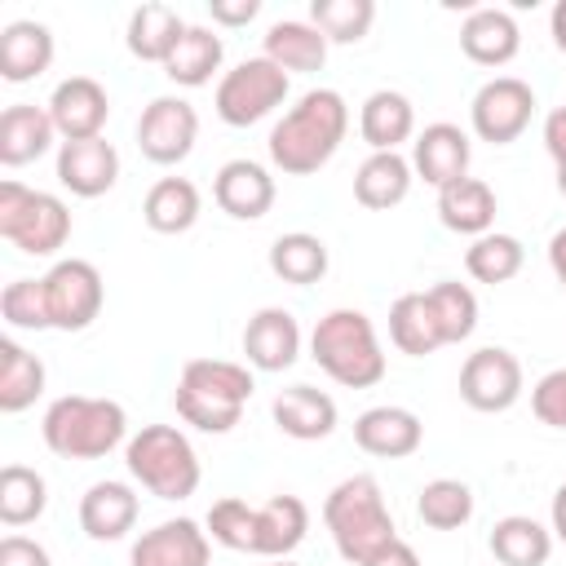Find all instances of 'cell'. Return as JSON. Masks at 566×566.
Segmentation results:
<instances>
[{
	"mask_svg": "<svg viewBox=\"0 0 566 566\" xmlns=\"http://www.w3.org/2000/svg\"><path fill=\"white\" fill-rule=\"evenodd\" d=\"M469 159H473V146H469V133L455 128V124H429L416 146H411V172L420 181H429L433 190L469 177Z\"/></svg>",
	"mask_w": 566,
	"mask_h": 566,
	"instance_id": "cell-14",
	"label": "cell"
},
{
	"mask_svg": "<svg viewBox=\"0 0 566 566\" xmlns=\"http://www.w3.org/2000/svg\"><path fill=\"white\" fill-rule=\"evenodd\" d=\"M53 115L49 106H31V102H18L0 115V164L4 168H22L31 159H40L49 146H53Z\"/></svg>",
	"mask_w": 566,
	"mask_h": 566,
	"instance_id": "cell-23",
	"label": "cell"
},
{
	"mask_svg": "<svg viewBox=\"0 0 566 566\" xmlns=\"http://www.w3.org/2000/svg\"><path fill=\"white\" fill-rule=\"evenodd\" d=\"M544 150L553 155L557 168L566 164V106L548 111V119H544Z\"/></svg>",
	"mask_w": 566,
	"mask_h": 566,
	"instance_id": "cell-46",
	"label": "cell"
},
{
	"mask_svg": "<svg viewBox=\"0 0 566 566\" xmlns=\"http://www.w3.org/2000/svg\"><path fill=\"white\" fill-rule=\"evenodd\" d=\"M491 553L500 566H544L553 557V531L522 513L500 517L491 526Z\"/></svg>",
	"mask_w": 566,
	"mask_h": 566,
	"instance_id": "cell-32",
	"label": "cell"
},
{
	"mask_svg": "<svg viewBox=\"0 0 566 566\" xmlns=\"http://www.w3.org/2000/svg\"><path fill=\"white\" fill-rule=\"evenodd\" d=\"M265 57L283 71H318L327 62V35L314 22L283 18L265 31Z\"/></svg>",
	"mask_w": 566,
	"mask_h": 566,
	"instance_id": "cell-31",
	"label": "cell"
},
{
	"mask_svg": "<svg viewBox=\"0 0 566 566\" xmlns=\"http://www.w3.org/2000/svg\"><path fill=\"white\" fill-rule=\"evenodd\" d=\"M358 133H363V142L371 146V155H376V150H398V146L416 133V111H411V102H407L402 93L376 88V93L363 102V111H358Z\"/></svg>",
	"mask_w": 566,
	"mask_h": 566,
	"instance_id": "cell-25",
	"label": "cell"
},
{
	"mask_svg": "<svg viewBox=\"0 0 566 566\" xmlns=\"http://www.w3.org/2000/svg\"><path fill=\"white\" fill-rule=\"evenodd\" d=\"M367 566H420V557H416V548L407 544V539H394L389 548H380Z\"/></svg>",
	"mask_w": 566,
	"mask_h": 566,
	"instance_id": "cell-48",
	"label": "cell"
},
{
	"mask_svg": "<svg viewBox=\"0 0 566 566\" xmlns=\"http://www.w3.org/2000/svg\"><path fill=\"white\" fill-rule=\"evenodd\" d=\"M40 433H44L49 451L62 455V460H97V455H106L124 442L128 416L115 398L62 394L57 402H49Z\"/></svg>",
	"mask_w": 566,
	"mask_h": 566,
	"instance_id": "cell-4",
	"label": "cell"
},
{
	"mask_svg": "<svg viewBox=\"0 0 566 566\" xmlns=\"http://www.w3.org/2000/svg\"><path fill=\"white\" fill-rule=\"evenodd\" d=\"M270 270L283 279V283H318L327 274V243L318 234H305V230H292V234H279L274 248H270Z\"/></svg>",
	"mask_w": 566,
	"mask_h": 566,
	"instance_id": "cell-36",
	"label": "cell"
},
{
	"mask_svg": "<svg viewBox=\"0 0 566 566\" xmlns=\"http://www.w3.org/2000/svg\"><path fill=\"white\" fill-rule=\"evenodd\" d=\"M49 115H53V128H57L66 142L102 137L106 115H111V97H106V88H102L93 75H71V80H62V84L53 88Z\"/></svg>",
	"mask_w": 566,
	"mask_h": 566,
	"instance_id": "cell-13",
	"label": "cell"
},
{
	"mask_svg": "<svg viewBox=\"0 0 566 566\" xmlns=\"http://www.w3.org/2000/svg\"><path fill=\"white\" fill-rule=\"evenodd\" d=\"M0 566H53L44 544L27 539V535H4L0 539Z\"/></svg>",
	"mask_w": 566,
	"mask_h": 566,
	"instance_id": "cell-45",
	"label": "cell"
},
{
	"mask_svg": "<svg viewBox=\"0 0 566 566\" xmlns=\"http://www.w3.org/2000/svg\"><path fill=\"white\" fill-rule=\"evenodd\" d=\"M376 4L371 0H314L310 4V22L327 35V44H358L371 31Z\"/></svg>",
	"mask_w": 566,
	"mask_h": 566,
	"instance_id": "cell-41",
	"label": "cell"
},
{
	"mask_svg": "<svg viewBox=\"0 0 566 566\" xmlns=\"http://www.w3.org/2000/svg\"><path fill=\"white\" fill-rule=\"evenodd\" d=\"M522 261H526V252H522V243L513 239V234H500V230H491V234H478L473 243H469V252H464V270L478 279V283H509L517 270H522Z\"/></svg>",
	"mask_w": 566,
	"mask_h": 566,
	"instance_id": "cell-40",
	"label": "cell"
},
{
	"mask_svg": "<svg viewBox=\"0 0 566 566\" xmlns=\"http://www.w3.org/2000/svg\"><path fill=\"white\" fill-rule=\"evenodd\" d=\"M517 44H522V31L513 22V13L504 9H473L460 27V49L469 62L478 66H504L517 57Z\"/></svg>",
	"mask_w": 566,
	"mask_h": 566,
	"instance_id": "cell-22",
	"label": "cell"
},
{
	"mask_svg": "<svg viewBox=\"0 0 566 566\" xmlns=\"http://www.w3.org/2000/svg\"><path fill=\"white\" fill-rule=\"evenodd\" d=\"M270 566H296V562H287V557H274V562H270Z\"/></svg>",
	"mask_w": 566,
	"mask_h": 566,
	"instance_id": "cell-53",
	"label": "cell"
},
{
	"mask_svg": "<svg viewBox=\"0 0 566 566\" xmlns=\"http://www.w3.org/2000/svg\"><path fill=\"white\" fill-rule=\"evenodd\" d=\"M49 504V486L35 469L27 464H4L0 469V522L4 526H27L44 513Z\"/></svg>",
	"mask_w": 566,
	"mask_h": 566,
	"instance_id": "cell-37",
	"label": "cell"
},
{
	"mask_svg": "<svg viewBox=\"0 0 566 566\" xmlns=\"http://www.w3.org/2000/svg\"><path fill=\"white\" fill-rule=\"evenodd\" d=\"M53 62V35L44 22H9L0 31V75L9 84H27L35 75H44Z\"/></svg>",
	"mask_w": 566,
	"mask_h": 566,
	"instance_id": "cell-24",
	"label": "cell"
},
{
	"mask_svg": "<svg viewBox=\"0 0 566 566\" xmlns=\"http://www.w3.org/2000/svg\"><path fill=\"white\" fill-rule=\"evenodd\" d=\"M460 398L473 411H509L522 398V363L500 345L473 349L460 367Z\"/></svg>",
	"mask_w": 566,
	"mask_h": 566,
	"instance_id": "cell-11",
	"label": "cell"
},
{
	"mask_svg": "<svg viewBox=\"0 0 566 566\" xmlns=\"http://www.w3.org/2000/svg\"><path fill=\"white\" fill-rule=\"evenodd\" d=\"M416 513L433 531H460L473 517V491L460 478H433V482L420 486Z\"/></svg>",
	"mask_w": 566,
	"mask_h": 566,
	"instance_id": "cell-39",
	"label": "cell"
},
{
	"mask_svg": "<svg viewBox=\"0 0 566 566\" xmlns=\"http://www.w3.org/2000/svg\"><path fill=\"white\" fill-rule=\"evenodd\" d=\"M199 115L186 97H155L137 119V146L150 164H181L195 150Z\"/></svg>",
	"mask_w": 566,
	"mask_h": 566,
	"instance_id": "cell-12",
	"label": "cell"
},
{
	"mask_svg": "<svg viewBox=\"0 0 566 566\" xmlns=\"http://www.w3.org/2000/svg\"><path fill=\"white\" fill-rule=\"evenodd\" d=\"M389 340L398 345V354H411V358H424L442 345V332L424 292H402L389 305Z\"/></svg>",
	"mask_w": 566,
	"mask_h": 566,
	"instance_id": "cell-34",
	"label": "cell"
},
{
	"mask_svg": "<svg viewBox=\"0 0 566 566\" xmlns=\"http://www.w3.org/2000/svg\"><path fill=\"white\" fill-rule=\"evenodd\" d=\"M407 190H411V159H402L398 150H376L354 172V199L363 208L385 212V208L402 203Z\"/></svg>",
	"mask_w": 566,
	"mask_h": 566,
	"instance_id": "cell-26",
	"label": "cell"
},
{
	"mask_svg": "<svg viewBox=\"0 0 566 566\" xmlns=\"http://www.w3.org/2000/svg\"><path fill=\"white\" fill-rule=\"evenodd\" d=\"M548 513H553V535L566 544V482L553 491V509Z\"/></svg>",
	"mask_w": 566,
	"mask_h": 566,
	"instance_id": "cell-50",
	"label": "cell"
},
{
	"mask_svg": "<svg viewBox=\"0 0 566 566\" xmlns=\"http://www.w3.org/2000/svg\"><path fill=\"white\" fill-rule=\"evenodd\" d=\"M186 35V22L172 4H142L128 18V53L142 62H168V53L177 49V40Z\"/></svg>",
	"mask_w": 566,
	"mask_h": 566,
	"instance_id": "cell-30",
	"label": "cell"
},
{
	"mask_svg": "<svg viewBox=\"0 0 566 566\" xmlns=\"http://www.w3.org/2000/svg\"><path fill=\"white\" fill-rule=\"evenodd\" d=\"M557 190H562V195H566V164H562V168H557Z\"/></svg>",
	"mask_w": 566,
	"mask_h": 566,
	"instance_id": "cell-52",
	"label": "cell"
},
{
	"mask_svg": "<svg viewBox=\"0 0 566 566\" xmlns=\"http://www.w3.org/2000/svg\"><path fill=\"white\" fill-rule=\"evenodd\" d=\"M128 473L159 500H186L199 486V455L190 438L172 424H146L124 447Z\"/></svg>",
	"mask_w": 566,
	"mask_h": 566,
	"instance_id": "cell-6",
	"label": "cell"
},
{
	"mask_svg": "<svg viewBox=\"0 0 566 566\" xmlns=\"http://www.w3.org/2000/svg\"><path fill=\"white\" fill-rule=\"evenodd\" d=\"M252 371L226 358H190L177 380V416L203 433H230L252 398Z\"/></svg>",
	"mask_w": 566,
	"mask_h": 566,
	"instance_id": "cell-3",
	"label": "cell"
},
{
	"mask_svg": "<svg viewBox=\"0 0 566 566\" xmlns=\"http://www.w3.org/2000/svg\"><path fill=\"white\" fill-rule=\"evenodd\" d=\"M212 199L234 221H256L274 203V177L252 159H230V164H221V172L212 181Z\"/></svg>",
	"mask_w": 566,
	"mask_h": 566,
	"instance_id": "cell-18",
	"label": "cell"
},
{
	"mask_svg": "<svg viewBox=\"0 0 566 566\" xmlns=\"http://www.w3.org/2000/svg\"><path fill=\"white\" fill-rule=\"evenodd\" d=\"M548 265H553V274H557V283H562V292H566V226L548 239Z\"/></svg>",
	"mask_w": 566,
	"mask_h": 566,
	"instance_id": "cell-49",
	"label": "cell"
},
{
	"mask_svg": "<svg viewBox=\"0 0 566 566\" xmlns=\"http://www.w3.org/2000/svg\"><path fill=\"white\" fill-rule=\"evenodd\" d=\"M323 522L332 531L336 553L354 566H367L380 548H389L398 539V526H394L385 495H380V482L371 473H354V478L336 482L327 504H323Z\"/></svg>",
	"mask_w": 566,
	"mask_h": 566,
	"instance_id": "cell-2",
	"label": "cell"
},
{
	"mask_svg": "<svg viewBox=\"0 0 566 566\" xmlns=\"http://www.w3.org/2000/svg\"><path fill=\"white\" fill-rule=\"evenodd\" d=\"M548 27H553V40H557V49L566 53V0H557V4H553V18H548Z\"/></svg>",
	"mask_w": 566,
	"mask_h": 566,
	"instance_id": "cell-51",
	"label": "cell"
},
{
	"mask_svg": "<svg viewBox=\"0 0 566 566\" xmlns=\"http://www.w3.org/2000/svg\"><path fill=\"white\" fill-rule=\"evenodd\" d=\"M44 394V363L18 340H0V411H27Z\"/></svg>",
	"mask_w": 566,
	"mask_h": 566,
	"instance_id": "cell-35",
	"label": "cell"
},
{
	"mask_svg": "<svg viewBox=\"0 0 566 566\" xmlns=\"http://www.w3.org/2000/svg\"><path fill=\"white\" fill-rule=\"evenodd\" d=\"M221 57H226V44H221L217 31H208V27H186V35L177 40V49H172L168 62H164V75H168L172 84H181V88H199V84L212 80V71L221 66Z\"/></svg>",
	"mask_w": 566,
	"mask_h": 566,
	"instance_id": "cell-33",
	"label": "cell"
},
{
	"mask_svg": "<svg viewBox=\"0 0 566 566\" xmlns=\"http://www.w3.org/2000/svg\"><path fill=\"white\" fill-rule=\"evenodd\" d=\"M256 13H261L256 0H239V4H230V0H212V22H221V27H243V22H252Z\"/></svg>",
	"mask_w": 566,
	"mask_h": 566,
	"instance_id": "cell-47",
	"label": "cell"
},
{
	"mask_svg": "<svg viewBox=\"0 0 566 566\" xmlns=\"http://www.w3.org/2000/svg\"><path fill=\"white\" fill-rule=\"evenodd\" d=\"M208 535L234 553H256V509L248 500H217L208 509Z\"/></svg>",
	"mask_w": 566,
	"mask_h": 566,
	"instance_id": "cell-42",
	"label": "cell"
},
{
	"mask_svg": "<svg viewBox=\"0 0 566 566\" xmlns=\"http://www.w3.org/2000/svg\"><path fill=\"white\" fill-rule=\"evenodd\" d=\"M424 438V424L416 411L407 407H367L358 420H354V442L367 451V455H380V460H402L420 447Z\"/></svg>",
	"mask_w": 566,
	"mask_h": 566,
	"instance_id": "cell-19",
	"label": "cell"
},
{
	"mask_svg": "<svg viewBox=\"0 0 566 566\" xmlns=\"http://www.w3.org/2000/svg\"><path fill=\"white\" fill-rule=\"evenodd\" d=\"M274 424L296 442H318L336 429V402L314 385H292L270 402Z\"/></svg>",
	"mask_w": 566,
	"mask_h": 566,
	"instance_id": "cell-21",
	"label": "cell"
},
{
	"mask_svg": "<svg viewBox=\"0 0 566 566\" xmlns=\"http://www.w3.org/2000/svg\"><path fill=\"white\" fill-rule=\"evenodd\" d=\"M314 363L345 389H371L385 376V354L376 327L363 310H332L310 332Z\"/></svg>",
	"mask_w": 566,
	"mask_h": 566,
	"instance_id": "cell-5",
	"label": "cell"
},
{
	"mask_svg": "<svg viewBox=\"0 0 566 566\" xmlns=\"http://www.w3.org/2000/svg\"><path fill=\"white\" fill-rule=\"evenodd\" d=\"M349 106L336 88H310L274 128H270V159L287 177L318 172L345 142Z\"/></svg>",
	"mask_w": 566,
	"mask_h": 566,
	"instance_id": "cell-1",
	"label": "cell"
},
{
	"mask_svg": "<svg viewBox=\"0 0 566 566\" xmlns=\"http://www.w3.org/2000/svg\"><path fill=\"white\" fill-rule=\"evenodd\" d=\"M0 314H4L13 327H27V332L53 327V318H49V296H44V279H13V283L0 292Z\"/></svg>",
	"mask_w": 566,
	"mask_h": 566,
	"instance_id": "cell-43",
	"label": "cell"
},
{
	"mask_svg": "<svg viewBox=\"0 0 566 566\" xmlns=\"http://www.w3.org/2000/svg\"><path fill=\"white\" fill-rule=\"evenodd\" d=\"M283 97H287V71L261 53V57H248L234 71H226L212 102L230 128H248V124L265 119L274 106H283Z\"/></svg>",
	"mask_w": 566,
	"mask_h": 566,
	"instance_id": "cell-8",
	"label": "cell"
},
{
	"mask_svg": "<svg viewBox=\"0 0 566 566\" xmlns=\"http://www.w3.org/2000/svg\"><path fill=\"white\" fill-rule=\"evenodd\" d=\"M243 354H248V363L256 371H283V367H292L296 354H301V323L287 310H279V305L256 310L248 318V327H243Z\"/></svg>",
	"mask_w": 566,
	"mask_h": 566,
	"instance_id": "cell-16",
	"label": "cell"
},
{
	"mask_svg": "<svg viewBox=\"0 0 566 566\" xmlns=\"http://www.w3.org/2000/svg\"><path fill=\"white\" fill-rule=\"evenodd\" d=\"M0 234L27 256H53L71 239V212L57 195L0 181Z\"/></svg>",
	"mask_w": 566,
	"mask_h": 566,
	"instance_id": "cell-7",
	"label": "cell"
},
{
	"mask_svg": "<svg viewBox=\"0 0 566 566\" xmlns=\"http://www.w3.org/2000/svg\"><path fill=\"white\" fill-rule=\"evenodd\" d=\"M531 411L539 424L548 429H566V367L548 371L535 389H531Z\"/></svg>",
	"mask_w": 566,
	"mask_h": 566,
	"instance_id": "cell-44",
	"label": "cell"
},
{
	"mask_svg": "<svg viewBox=\"0 0 566 566\" xmlns=\"http://www.w3.org/2000/svg\"><path fill=\"white\" fill-rule=\"evenodd\" d=\"M208 531L190 517H172L133 544V566H208Z\"/></svg>",
	"mask_w": 566,
	"mask_h": 566,
	"instance_id": "cell-17",
	"label": "cell"
},
{
	"mask_svg": "<svg viewBox=\"0 0 566 566\" xmlns=\"http://www.w3.org/2000/svg\"><path fill=\"white\" fill-rule=\"evenodd\" d=\"M424 296H429V310L438 318L442 345H460V340L473 336V327H478V296H473V287H464L455 279H442Z\"/></svg>",
	"mask_w": 566,
	"mask_h": 566,
	"instance_id": "cell-38",
	"label": "cell"
},
{
	"mask_svg": "<svg viewBox=\"0 0 566 566\" xmlns=\"http://www.w3.org/2000/svg\"><path fill=\"white\" fill-rule=\"evenodd\" d=\"M535 115V93L526 80L517 75H495L486 80L478 93H473V106H469V119H473V133L491 146H509L526 133Z\"/></svg>",
	"mask_w": 566,
	"mask_h": 566,
	"instance_id": "cell-9",
	"label": "cell"
},
{
	"mask_svg": "<svg viewBox=\"0 0 566 566\" xmlns=\"http://www.w3.org/2000/svg\"><path fill=\"white\" fill-rule=\"evenodd\" d=\"M142 217L150 230L159 234H186L199 221V190L186 177H159L146 199H142Z\"/></svg>",
	"mask_w": 566,
	"mask_h": 566,
	"instance_id": "cell-29",
	"label": "cell"
},
{
	"mask_svg": "<svg viewBox=\"0 0 566 566\" xmlns=\"http://www.w3.org/2000/svg\"><path fill=\"white\" fill-rule=\"evenodd\" d=\"M57 181L80 195L97 199L119 181V155L106 137H84V142H62L57 150Z\"/></svg>",
	"mask_w": 566,
	"mask_h": 566,
	"instance_id": "cell-15",
	"label": "cell"
},
{
	"mask_svg": "<svg viewBox=\"0 0 566 566\" xmlns=\"http://www.w3.org/2000/svg\"><path fill=\"white\" fill-rule=\"evenodd\" d=\"M310 531V509L296 495H270L256 504V557H287Z\"/></svg>",
	"mask_w": 566,
	"mask_h": 566,
	"instance_id": "cell-28",
	"label": "cell"
},
{
	"mask_svg": "<svg viewBox=\"0 0 566 566\" xmlns=\"http://www.w3.org/2000/svg\"><path fill=\"white\" fill-rule=\"evenodd\" d=\"M137 522V495L128 482H93L80 500V526L88 539L97 544H111V539H124Z\"/></svg>",
	"mask_w": 566,
	"mask_h": 566,
	"instance_id": "cell-20",
	"label": "cell"
},
{
	"mask_svg": "<svg viewBox=\"0 0 566 566\" xmlns=\"http://www.w3.org/2000/svg\"><path fill=\"white\" fill-rule=\"evenodd\" d=\"M438 217L447 230L455 234H491V221H495V190L478 177H460L451 186L438 190Z\"/></svg>",
	"mask_w": 566,
	"mask_h": 566,
	"instance_id": "cell-27",
	"label": "cell"
},
{
	"mask_svg": "<svg viewBox=\"0 0 566 566\" xmlns=\"http://www.w3.org/2000/svg\"><path fill=\"white\" fill-rule=\"evenodd\" d=\"M44 296H49V318L57 332H84L97 314H102V274L93 261H57L49 274H44Z\"/></svg>",
	"mask_w": 566,
	"mask_h": 566,
	"instance_id": "cell-10",
	"label": "cell"
}]
</instances>
